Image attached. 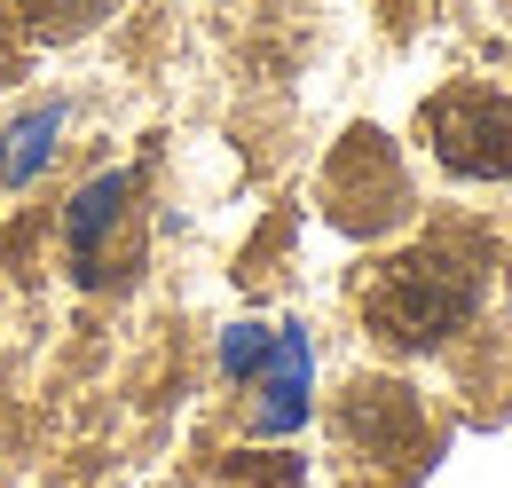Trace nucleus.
<instances>
[{
    "label": "nucleus",
    "instance_id": "nucleus-1",
    "mask_svg": "<svg viewBox=\"0 0 512 488\" xmlns=\"http://www.w3.org/2000/svg\"><path fill=\"white\" fill-rule=\"evenodd\" d=\"M489 276H497V252L481 237H426L371 276L363 315L386 347H442L481 315Z\"/></svg>",
    "mask_w": 512,
    "mask_h": 488
},
{
    "label": "nucleus",
    "instance_id": "nucleus-2",
    "mask_svg": "<svg viewBox=\"0 0 512 488\" xmlns=\"http://www.w3.org/2000/svg\"><path fill=\"white\" fill-rule=\"evenodd\" d=\"M221 370L245 378L253 402V433H292L308 418V378H316V355H308V331H268V323H237L221 339Z\"/></svg>",
    "mask_w": 512,
    "mask_h": 488
},
{
    "label": "nucleus",
    "instance_id": "nucleus-3",
    "mask_svg": "<svg viewBox=\"0 0 512 488\" xmlns=\"http://www.w3.org/2000/svg\"><path fill=\"white\" fill-rule=\"evenodd\" d=\"M323 213L347 229V237H386L394 221H410V174L394 158L386 134H347L331 174H323Z\"/></svg>",
    "mask_w": 512,
    "mask_h": 488
},
{
    "label": "nucleus",
    "instance_id": "nucleus-4",
    "mask_svg": "<svg viewBox=\"0 0 512 488\" xmlns=\"http://www.w3.org/2000/svg\"><path fill=\"white\" fill-rule=\"evenodd\" d=\"M426 142L465 182H512V95L497 87H442L426 103Z\"/></svg>",
    "mask_w": 512,
    "mask_h": 488
},
{
    "label": "nucleus",
    "instance_id": "nucleus-5",
    "mask_svg": "<svg viewBox=\"0 0 512 488\" xmlns=\"http://www.w3.org/2000/svg\"><path fill=\"white\" fill-rule=\"evenodd\" d=\"M134 260V174H95L71 205V268L79 284H111Z\"/></svg>",
    "mask_w": 512,
    "mask_h": 488
},
{
    "label": "nucleus",
    "instance_id": "nucleus-6",
    "mask_svg": "<svg viewBox=\"0 0 512 488\" xmlns=\"http://www.w3.org/2000/svg\"><path fill=\"white\" fill-rule=\"evenodd\" d=\"M339 426H347V441H363V457H418L426 449V418H418L410 386H355Z\"/></svg>",
    "mask_w": 512,
    "mask_h": 488
},
{
    "label": "nucleus",
    "instance_id": "nucleus-7",
    "mask_svg": "<svg viewBox=\"0 0 512 488\" xmlns=\"http://www.w3.org/2000/svg\"><path fill=\"white\" fill-rule=\"evenodd\" d=\"M119 0H8V32L32 40V48H64L79 32H95Z\"/></svg>",
    "mask_w": 512,
    "mask_h": 488
},
{
    "label": "nucleus",
    "instance_id": "nucleus-8",
    "mask_svg": "<svg viewBox=\"0 0 512 488\" xmlns=\"http://www.w3.org/2000/svg\"><path fill=\"white\" fill-rule=\"evenodd\" d=\"M56 134H64V103H40V111H24V119L0 134V182L24 189L48 158H56Z\"/></svg>",
    "mask_w": 512,
    "mask_h": 488
}]
</instances>
